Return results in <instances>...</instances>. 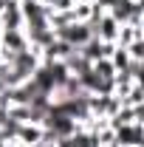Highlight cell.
Wrapping results in <instances>:
<instances>
[{"label": "cell", "mask_w": 144, "mask_h": 147, "mask_svg": "<svg viewBox=\"0 0 144 147\" xmlns=\"http://www.w3.org/2000/svg\"><path fill=\"white\" fill-rule=\"evenodd\" d=\"M20 3H23V0H20Z\"/></svg>", "instance_id": "obj_5"}, {"label": "cell", "mask_w": 144, "mask_h": 147, "mask_svg": "<svg viewBox=\"0 0 144 147\" xmlns=\"http://www.w3.org/2000/svg\"><path fill=\"white\" fill-rule=\"evenodd\" d=\"M141 48H144V42H141V40H136V42H130V45H127L124 51L130 54V59H141V57H144Z\"/></svg>", "instance_id": "obj_3"}, {"label": "cell", "mask_w": 144, "mask_h": 147, "mask_svg": "<svg viewBox=\"0 0 144 147\" xmlns=\"http://www.w3.org/2000/svg\"><path fill=\"white\" fill-rule=\"evenodd\" d=\"M3 9H6V0H0V11H3Z\"/></svg>", "instance_id": "obj_4"}, {"label": "cell", "mask_w": 144, "mask_h": 147, "mask_svg": "<svg viewBox=\"0 0 144 147\" xmlns=\"http://www.w3.org/2000/svg\"><path fill=\"white\" fill-rule=\"evenodd\" d=\"M54 37L62 40V42H68L71 48H79V45H85L90 37H93V31H90L88 23H71V26H65V28H57Z\"/></svg>", "instance_id": "obj_1"}, {"label": "cell", "mask_w": 144, "mask_h": 147, "mask_svg": "<svg viewBox=\"0 0 144 147\" xmlns=\"http://www.w3.org/2000/svg\"><path fill=\"white\" fill-rule=\"evenodd\" d=\"M42 139H45L42 125H17V133L11 142H17L20 147H28V144H42Z\"/></svg>", "instance_id": "obj_2"}]
</instances>
